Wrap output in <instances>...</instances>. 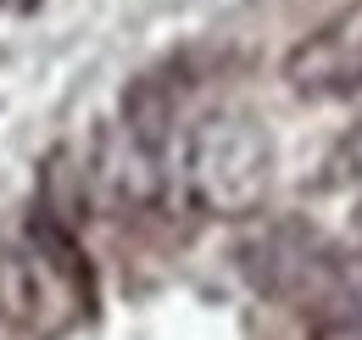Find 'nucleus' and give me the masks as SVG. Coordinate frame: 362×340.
I'll use <instances>...</instances> for the list:
<instances>
[{"label": "nucleus", "instance_id": "nucleus-1", "mask_svg": "<svg viewBox=\"0 0 362 340\" xmlns=\"http://www.w3.org/2000/svg\"><path fill=\"white\" fill-rule=\"evenodd\" d=\"M240 273L251 279L257 296L279 307H301L307 318L362 307V256L340 251L329 234H317L301 217L262 223L240 246Z\"/></svg>", "mask_w": 362, "mask_h": 340}, {"label": "nucleus", "instance_id": "nucleus-2", "mask_svg": "<svg viewBox=\"0 0 362 340\" xmlns=\"http://www.w3.org/2000/svg\"><path fill=\"white\" fill-rule=\"evenodd\" d=\"M184 178L195 207L212 217H251L262 212L273 190V134L245 106H218L189 128Z\"/></svg>", "mask_w": 362, "mask_h": 340}, {"label": "nucleus", "instance_id": "nucleus-3", "mask_svg": "<svg viewBox=\"0 0 362 340\" xmlns=\"http://www.w3.org/2000/svg\"><path fill=\"white\" fill-rule=\"evenodd\" d=\"M284 84L307 101H346L362 95V0L317 28L284 56Z\"/></svg>", "mask_w": 362, "mask_h": 340}, {"label": "nucleus", "instance_id": "nucleus-4", "mask_svg": "<svg viewBox=\"0 0 362 340\" xmlns=\"http://www.w3.org/2000/svg\"><path fill=\"white\" fill-rule=\"evenodd\" d=\"M28 240H34V251L45 256L50 268L62 273V279H73V290L84 301H95V273H90V256L78 246V229H67V223H56L50 212H28Z\"/></svg>", "mask_w": 362, "mask_h": 340}, {"label": "nucleus", "instance_id": "nucleus-5", "mask_svg": "<svg viewBox=\"0 0 362 340\" xmlns=\"http://www.w3.org/2000/svg\"><path fill=\"white\" fill-rule=\"evenodd\" d=\"M40 318V273L17 246H0V324L23 329Z\"/></svg>", "mask_w": 362, "mask_h": 340}, {"label": "nucleus", "instance_id": "nucleus-6", "mask_svg": "<svg viewBox=\"0 0 362 340\" xmlns=\"http://www.w3.org/2000/svg\"><path fill=\"white\" fill-rule=\"evenodd\" d=\"M340 162H346V173H351V178H362V123L340 140Z\"/></svg>", "mask_w": 362, "mask_h": 340}, {"label": "nucleus", "instance_id": "nucleus-7", "mask_svg": "<svg viewBox=\"0 0 362 340\" xmlns=\"http://www.w3.org/2000/svg\"><path fill=\"white\" fill-rule=\"evenodd\" d=\"M6 11H28V6H40V0H0Z\"/></svg>", "mask_w": 362, "mask_h": 340}, {"label": "nucleus", "instance_id": "nucleus-8", "mask_svg": "<svg viewBox=\"0 0 362 340\" xmlns=\"http://www.w3.org/2000/svg\"><path fill=\"white\" fill-rule=\"evenodd\" d=\"M351 229H357V246H362V201H357V212H351Z\"/></svg>", "mask_w": 362, "mask_h": 340}]
</instances>
